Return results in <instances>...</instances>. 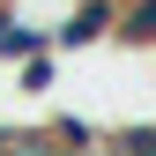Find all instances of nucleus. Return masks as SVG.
<instances>
[{"label":"nucleus","mask_w":156,"mask_h":156,"mask_svg":"<svg viewBox=\"0 0 156 156\" xmlns=\"http://www.w3.org/2000/svg\"><path fill=\"white\" fill-rule=\"evenodd\" d=\"M112 30H119V0H74L60 23H52V52L60 60H82V52L112 45Z\"/></svg>","instance_id":"nucleus-1"},{"label":"nucleus","mask_w":156,"mask_h":156,"mask_svg":"<svg viewBox=\"0 0 156 156\" xmlns=\"http://www.w3.org/2000/svg\"><path fill=\"white\" fill-rule=\"evenodd\" d=\"M30 52H52V30L30 23V15H15L8 0H0V67H23Z\"/></svg>","instance_id":"nucleus-2"},{"label":"nucleus","mask_w":156,"mask_h":156,"mask_svg":"<svg viewBox=\"0 0 156 156\" xmlns=\"http://www.w3.org/2000/svg\"><path fill=\"white\" fill-rule=\"evenodd\" d=\"M112 45L156 52V0H119V30H112Z\"/></svg>","instance_id":"nucleus-3"},{"label":"nucleus","mask_w":156,"mask_h":156,"mask_svg":"<svg viewBox=\"0 0 156 156\" xmlns=\"http://www.w3.org/2000/svg\"><path fill=\"white\" fill-rule=\"evenodd\" d=\"M60 89V52H30L15 67V97H52Z\"/></svg>","instance_id":"nucleus-4"},{"label":"nucleus","mask_w":156,"mask_h":156,"mask_svg":"<svg viewBox=\"0 0 156 156\" xmlns=\"http://www.w3.org/2000/svg\"><path fill=\"white\" fill-rule=\"evenodd\" d=\"M45 134H52L67 156H82V149H97V141H104V126H97V119H82V112H60V119H45Z\"/></svg>","instance_id":"nucleus-5"},{"label":"nucleus","mask_w":156,"mask_h":156,"mask_svg":"<svg viewBox=\"0 0 156 156\" xmlns=\"http://www.w3.org/2000/svg\"><path fill=\"white\" fill-rule=\"evenodd\" d=\"M0 149H8V126H0Z\"/></svg>","instance_id":"nucleus-6"},{"label":"nucleus","mask_w":156,"mask_h":156,"mask_svg":"<svg viewBox=\"0 0 156 156\" xmlns=\"http://www.w3.org/2000/svg\"><path fill=\"white\" fill-rule=\"evenodd\" d=\"M82 156H104V149H82Z\"/></svg>","instance_id":"nucleus-7"}]
</instances>
